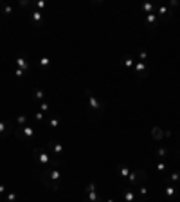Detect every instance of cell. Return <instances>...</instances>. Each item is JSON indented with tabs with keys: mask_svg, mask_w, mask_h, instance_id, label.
<instances>
[{
	"mask_svg": "<svg viewBox=\"0 0 180 202\" xmlns=\"http://www.w3.org/2000/svg\"><path fill=\"white\" fill-rule=\"evenodd\" d=\"M40 180L43 186H49L50 189H58L60 180H61V172L60 170H47L40 173Z\"/></svg>",
	"mask_w": 180,
	"mask_h": 202,
	"instance_id": "6da1fadb",
	"label": "cell"
},
{
	"mask_svg": "<svg viewBox=\"0 0 180 202\" xmlns=\"http://www.w3.org/2000/svg\"><path fill=\"white\" fill-rule=\"evenodd\" d=\"M85 94H87V98H88V108H90L94 114H96V118H99V115L103 114V103L92 94L90 89H85Z\"/></svg>",
	"mask_w": 180,
	"mask_h": 202,
	"instance_id": "7a4b0ae2",
	"label": "cell"
},
{
	"mask_svg": "<svg viewBox=\"0 0 180 202\" xmlns=\"http://www.w3.org/2000/svg\"><path fill=\"white\" fill-rule=\"evenodd\" d=\"M16 135H24V141H29L34 137V130H33V126H24V128H18Z\"/></svg>",
	"mask_w": 180,
	"mask_h": 202,
	"instance_id": "3957f363",
	"label": "cell"
},
{
	"mask_svg": "<svg viewBox=\"0 0 180 202\" xmlns=\"http://www.w3.org/2000/svg\"><path fill=\"white\" fill-rule=\"evenodd\" d=\"M87 195H88L87 202H99V197H97V193H96V184H94V182H90V184L87 186Z\"/></svg>",
	"mask_w": 180,
	"mask_h": 202,
	"instance_id": "277c9868",
	"label": "cell"
},
{
	"mask_svg": "<svg viewBox=\"0 0 180 202\" xmlns=\"http://www.w3.org/2000/svg\"><path fill=\"white\" fill-rule=\"evenodd\" d=\"M34 155H36V159L40 161V164H43V166H47V164L50 163L49 153H47V152H43V150H36V152H34Z\"/></svg>",
	"mask_w": 180,
	"mask_h": 202,
	"instance_id": "5b68a950",
	"label": "cell"
},
{
	"mask_svg": "<svg viewBox=\"0 0 180 202\" xmlns=\"http://www.w3.org/2000/svg\"><path fill=\"white\" fill-rule=\"evenodd\" d=\"M133 70L139 74L141 78H144V76H148V67H146V63L144 61H139V63H135V67H133Z\"/></svg>",
	"mask_w": 180,
	"mask_h": 202,
	"instance_id": "8992f818",
	"label": "cell"
},
{
	"mask_svg": "<svg viewBox=\"0 0 180 202\" xmlns=\"http://www.w3.org/2000/svg\"><path fill=\"white\" fill-rule=\"evenodd\" d=\"M164 195H166L167 200H171L173 197H176V186H173V184H166V186H164Z\"/></svg>",
	"mask_w": 180,
	"mask_h": 202,
	"instance_id": "52a82bcc",
	"label": "cell"
},
{
	"mask_svg": "<svg viewBox=\"0 0 180 202\" xmlns=\"http://www.w3.org/2000/svg\"><path fill=\"white\" fill-rule=\"evenodd\" d=\"M151 135L155 137V139H162V137H169V135H171V132H162L158 126H155V128L151 130Z\"/></svg>",
	"mask_w": 180,
	"mask_h": 202,
	"instance_id": "ba28073f",
	"label": "cell"
},
{
	"mask_svg": "<svg viewBox=\"0 0 180 202\" xmlns=\"http://www.w3.org/2000/svg\"><path fill=\"white\" fill-rule=\"evenodd\" d=\"M16 65H18V69H22V70H27V69H29V63H27L25 56H18V58H16Z\"/></svg>",
	"mask_w": 180,
	"mask_h": 202,
	"instance_id": "9c48e42d",
	"label": "cell"
},
{
	"mask_svg": "<svg viewBox=\"0 0 180 202\" xmlns=\"http://www.w3.org/2000/svg\"><path fill=\"white\" fill-rule=\"evenodd\" d=\"M123 60H124V67H126V69H128V70H132V69L135 67V60H133V56H130V54H126V56H124Z\"/></svg>",
	"mask_w": 180,
	"mask_h": 202,
	"instance_id": "30bf717a",
	"label": "cell"
},
{
	"mask_svg": "<svg viewBox=\"0 0 180 202\" xmlns=\"http://www.w3.org/2000/svg\"><path fill=\"white\" fill-rule=\"evenodd\" d=\"M117 172H119V175H121V177H124V179H128V175L132 173V170H130L128 166H126V164H121V166L117 168Z\"/></svg>",
	"mask_w": 180,
	"mask_h": 202,
	"instance_id": "8fae6325",
	"label": "cell"
},
{
	"mask_svg": "<svg viewBox=\"0 0 180 202\" xmlns=\"http://www.w3.org/2000/svg\"><path fill=\"white\" fill-rule=\"evenodd\" d=\"M49 146H50V148H54V153H56V157H60V155L63 153V146H61L60 143H56V141H50V143H49Z\"/></svg>",
	"mask_w": 180,
	"mask_h": 202,
	"instance_id": "7c38bea8",
	"label": "cell"
},
{
	"mask_svg": "<svg viewBox=\"0 0 180 202\" xmlns=\"http://www.w3.org/2000/svg\"><path fill=\"white\" fill-rule=\"evenodd\" d=\"M124 202H135V193L132 189H126L124 191Z\"/></svg>",
	"mask_w": 180,
	"mask_h": 202,
	"instance_id": "4fadbf2b",
	"label": "cell"
},
{
	"mask_svg": "<svg viewBox=\"0 0 180 202\" xmlns=\"http://www.w3.org/2000/svg\"><path fill=\"white\" fill-rule=\"evenodd\" d=\"M58 125H60L58 115H52V118L49 119V126H50V128H58Z\"/></svg>",
	"mask_w": 180,
	"mask_h": 202,
	"instance_id": "5bb4252c",
	"label": "cell"
},
{
	"mask_svg": "<svg viewBox=\"0 0 180 202\" xmlns=\"http://www.w3.org/2000/svg\"><path fill=\"white\" fill-rule=\"evenodd\" d=\"M155 22H157V15H155V13H151V15L146 16V24H148V25H153Z\"/></svg>",
	"mask_w": 180,
	"mask_h": 202,
	"instance_id": "9a60e30c",
	"label": "cell"
},
{
	"mask_svg": "<svg viewBox=\"0 0 180 202\" xmlns=\"http://www.w3.org/2000/svg\"><path fill=\"white\" fill-rule=\"evenodd\" d=\"M31 20L38 24L40 20H41V13H40V11H33V13H31Z\"/></svg>",
	"mask_w": 180,
	"mask_h": 202,
	"instance_id": "2e32d148",
	"label": "cell"
},
{
	"mask_svg": "<svg viewBox=\"0 0 180 202\" xmlns=\"http://www.w3.org/2000/svg\"><path fill=\"white\" fill-rule=\"evenodd\" d=\"M34 99H36V101H43V99H45L43 90H36V92H34Z\"/></svg>",
	"mask_w": 180,
	"mask_h": 202,
	"instance_id": "e0dca14e",
	"label": "cell"
},
{
	"mask_svg": "<svg viewBox=\"0 0 180 202\" xmlns=\"http://www.w3.org/2000/svg\"><path fill=\"white\" fill-rule=\"evenodd\" d=\"M16 198H18L16 193H7V197L4 198V202H16Z\"/></svg>",
	"mask_w": 180,
	"mask_h": 202,
	"instance_id": "ac0fdd59",
	"label": "cell"
},
{
	"mask_svg": "<svg viewBox=\"0 0 180 202\" xmlns=\"http://www.w3.org/2000/svg\"><path fill=\"white\" fill-rule=\"evenodd\" d=\"M153 7H155L153 4H144V6H142V9H144L148 15H151V13H153Z\"/></svg>",
	"mask_w": 180,
	"mask_h": 202,
	"instance_id": "d6986e66",
	"label": "cell"
},
{
	"mask_svg": "<svg viewBox=\"0 0 180 202\" xmlns=\"http://www.w3.org/2000/svg\"><path fill=\"white\" fill-rule=\"evenodd\" d=\"M25 121H27V115H18V118H16V123H18V126L25 125Z\"/></svg>",
	"mask_w": 180,
	"mask_h": 202,
	"instance_id": "ffe728a7",
	"label": "cell"
},
{
	"mask_svg": "<svg viewBox=\"0 0 180 202\" xmlns=\"http://www.w3.org/2000/svg\"><path fill=\"white\" fill-rule=\"evenodd\" d=\"M157 155L164 159V157L167 155V150H166V148H164V146H162V148H158V150H157Z\"/></svg>",
	"mask_w": 180,
	"mask_h": 202,
	"instance_id": "44dd1931",
	"label": "cell"
},
{
	"mask_svg": "<svg viewBox=\"0 0 180 202\" xmlns=\"http://www.w3.org/2000/svg\"><path fill=\"white\" fill-rule=\"evenodd\" d=\"M2 13L4 15H11L13 13V7L11 6H2Z\"/></svg>",
	"mask_w": 180,
	"mask_h": 202,
	"instance_id": "7402d4cb",
	"label": "cell"
},
{
	"mask_svg": "<svg viewBox=\"0 0 180 202\" xmlns=\"http://www.w3.org/2000/svg\"><path fill=\"white\" fill-rule=\"evenodd\" d=\"M139 193H141V197H142V200L148 197V189L144 188V186H139Z\"/></svg>",
	"mask_w": 180,
	"mask_h": 202,
	"instance_id": "603a6c76",
	"label": "cell"
},
{
	"mask_svg": "<svg viewBox=\"0 0 180 202\" xmlns=\"http://www.w3.org/2000/svg\"><path fill=\"white\" fill-rule=\"evenodd\" d=\"M40 65H41V67H49V65H50V60H49V58H41V60H40Z\"/></svg>",
	"mask_w": 180,
	"mask_h": 202,
	"instance_id": "cb8c5ba5",
	"label": "cell"
},
{
	"mask_svg": "<svg viewBox=\"0 0 180 202\" xmlns=\"http://www.w3.org/2000/svg\"><path fill=\"white\" fill-rule=\"evenodd\" d=\"M148 60V52L146 51H141L139 52V61H146Z\"/></svg>",
	"mask_w": 180,
	"mask_h": 202,
	"instance_id": "d4e9b609",
	"label": "cell"
},
{
	"mask_svg": "<svg viewBox=\"0 0 180 202\" xmlns=\"http://www.w3.org/2000/svg\"><path fill=\"white\" fill-rule=\"evenodd\" d=\"M43 118H45L43 112H36V114H34V119H36V121H43Z\"/></svg>",
	"mask_w": 180,
	"mask_h": 202,
	"instance_id": "484cf974",
	"label": "cell"
},
{
	"mask_svg": "<svg viewBox=\"0 0 180 202\" xmlns=\"http://www.w3.org/2000/svg\"><path fill=\"white\" fill-rule=\"evenodd\" d=\"M171 180H173V182H178V180H180V173H178V172L171 173Z\"/></svg>",
	"mask_w": 180,
	"mask_h": 202,
	"instance_id": "4316f807",
	"label": "cell"
},
{
	"mask_svg": "<svg viewBox=\"0 0 180 202\" xmlns=\"http://www.w3.org/2000/svg\"><path fill=\"white\" fill-rule=\"evenodd\" d=\"M24 74H25V70H22V69H16V72H15V76H16V78H22V76H24Z\"/></svg>",
	"mask_w": 180,
	"mask_h": 202,
	"instance_id": "83f0119b",
	"label": "cell"
},
{
	"mask_svg": "<svg viewBox=\"0 0 180 202\" xmlns=\"http://www.w3.org/2000/svg\"><path fill=\"white\" fill-rule=\"evenodd\" d=\"M157 170H158V172H166V164H164V163H158V164H157Z\"/></svg>",
	"mask_w": 180,
	"mask_h": 202,
	"instance_id": "f1b7e54d",
	"label": "cell"
},
{
	"mask_svg": "<svg viewBox=\"0 0 180 202\" xmlns=\"http://www.w3.org/2000/svg\"><path fill=\"white\" fill-rule=\"evenodd\" d=\"M49 103H41V112H49Z\"/></svg>",
	"mask_w": 180,
	"mask_h": 202,
	"instance_id": "f546056e",
	"label": "cell"
},
{
	"mask_svg": "<svg viewBox=\"0 0 180 202\" xmlns=\"http://www.w3.org/2000/svg\"><path fill=\"white\" fill-rule=\"evenodd\" d=\"M6 128H7L6 123H4V121H0V134H4V132H6Z\"/></svg>",
	"mask_w": 180,
	"mask_h": 202,
	"instance_id": "4dcf8cb0",
	"label": "cell"
},
{
	"mask_svg": "<svg viewBox=\"0 0 180 202\" xmlns=\"http://www.w3.org/2000/svg\"><path fill=\"white\" fill-rule=\"evenodd\" d=\"M158 13L164 15V13H167V9H166V7H160V9H158Z\"/></svg>",
	"mask_w": 180,
	"mask_h": 202,
	"instance_id": "1f68e13d",
	"label": "cell"
},
{
	"mask_svg": "<svg viewBox=\"0 0 180 202\" xmlns=\"http://www.w3.org/2000/svg\"><path fill=\"white\" fill-rule=\"evenodd\" d=\"M106 202H115V200H112V198H108V200H106Z\"/></svg>",
	"mask_w": 180,
	"mask_h": 202,
	"instance_id": "d6a6232c",
	"label": "cell"
},
{
	"mask_svg": "<svg viewBox=\"0 0 180 202\" xmlns=\"http://www.w3.org/2000/svg\"><path fill=\"white\" fill-rule=\"evenodd\" d=\"M139 202H146V200H139Z\"/></svg>",
	"mask_w": 180,
	"mask_h": 202,
	"instance_id": "836d02e7",
	"label": "cell"
}]
</instances>
